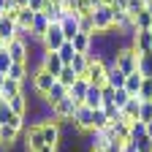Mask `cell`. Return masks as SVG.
Returning <instances> with one entry per match:
<instances>
[{"mask_svg": "<svg viewBox=\"0 0 152 152\" xmlns=\"http://www.w3.org/2000/svg\"><path fill=\"white\" fill-rule=\"evenodd\" d=\"M84 79H87L92 87H103V84H109V63L103 60V57L90 54V68H87V73H84Z\"/></svg>", "mask_w": 152, "mask_h": 152, "instance_id": "cell-1", "label": "cell"}, {"mask_svg": "<svg viewBox=\"0 0 152 152\" xmlns=\"http://www.w3.org/2000/svg\"><path fill=\"white\" fill-rule=\"evenodd\" d=\"M139 57H141V54L136 52V46L128 41V44H122V46L117 49L114 65H117V68H122L125 73H133V71H139Z\"/></svg>", "mask_w": 152, "mask_h": 152, "instance_id": "cell-2", "label": "cell"}, {"mask_svg": "<svg viewBox=\"0 0 152 152\" xmlns=\"http://www.w3.org/2000/svg\"><path fill=\"white\" fill-rule=\"evenodd\" d=\"M38 125H41L44 139H46V144H49V147H57V149L63 147V122H60V120L46 117V120H41Z\"/></svg>", "mask_w": 152, "mask_h": 152, "instance_id": "cell-3", "label": "cell"}, {"mask_svg": "<svg viewBox=\"0 0 152 152\" xmlns=\"http://www.w3.org/2000/svg\"><path fill=\"white\" fill-rule=\"evenodd\" d=\"M54 82H57V76H54V73H49L46 68H35V71H33V82H30V87H33V92L38 95V98L44 101V95L52 90Z\"/></svg>", "mask_w": 152, "mask_h": 152, "instance_id": "cell-4", "label": "cell"}, {"mask_svg": "<svg viewBox=\"0 0 152 152\" xmlns=\"http://www.w3.org/2000/svg\"><path fill=\"white\" fill-rule=\"evenodd\" d=\"M92 22H95V33H109L114 27V8L111 6H98L92 11Z\"/></svg>", "mask_w": 152, "mask_h": 152, "instance_id": "cell-5", "label": "cell"}, {"mask_svg": "<svg viewBox=\"0 0 152 152\" xmlns=\"http://www.w3.org/2000/svg\"><path fill=\"white\" fill-rule=\"evenodd\" d=\"M79 106H82V103H76L71 95H68V98H63L60 103L52 106V117L60 120L63 125H65V122H73V114H76V109H79Z\"/></svg>", "mask_w": 152, "mask_h": 152, "instance_id": "cell-6", "label": "cell"}, {"mask_svg": "<svg viewBox=\"0 0 152 152\" xmlns=\"http://www.w3.org/2000/svg\"><path fill=\"white\" fill-rule=\"evenodd\" d=\"M73 125H76L79 133H92L95 130V111L82 103L79 109H76V114H73Z\"/></svg>", "mask_w": 152, "mask_h": 152, "instance_id": "cell-7", "label": "cell"}, {"mask_svg": "<svg viewBox=\"0 0 152 152\" xmlns=\"http://www.w3.org/2000/svg\"><path fill=\"white\" fill-rule=\"evenodd\" d=\"M44 41V46H46V52H57L63 44H65V35H63V27L60 25H52L49 30H46V35L41 38Z\"/></svg>", "mask_w": 152, "mask_h": 152, "instance_id": "cell-8", "label": "cell"}, {"mask_svg": "<svg viewBox=\"0 0 152 152\" xmlns=\"http://www.w3.org/2000/svg\"><path fill=\"white\" fill-rule=\"evenodd\" d=\"M60 27H63V35H65V41H73V38L79 35V14H76V11H68V14L63 16Z\"/></svg>", "mask_w": 152, "mask_h": 152, "instance_id": "cell-9", "label": "cell"}, {"mask_svg": "<svg viewBox=\"0 0 152 152\" xmlns=\"http://www.w3.org/2000/svg\"><path fill=\"white\" fill-rule=\"evenodd\" d=\"M6 49L14 57V63H27V41H25V38H14V41H8Z\"/></svg>", "mask_w": 152, "mask_h": 152, "instance_id": "cell-10", "label": "cell"}, {"mask_svg": "<svg viewBox=\"0 0 152 152\" xmlns=\"http://www.w3.org/2000/svg\"><path fill=\"white\" fill-rule=\"evenodd\" d=\"M130 44L136 46L139 54H152V33L149 30H139L136 35L130 38Z\"/></svg>", "mask_w": 152, "mask_h": 152, "instance_id": "cell-11", "label": "cell"}, {"mask_svg": "<svg viewBox=\"0 0 152 152\" xmlns=\"http://www.w3.org/2000/svg\"><path fill=\"white\" fill-rule=\"evenodd\" d=\"M52 27V22H49V16L44 14V11H38L35 14V19H33V30H30V38H38V41H41V38L46 35V30Z\"/></svg>", "mask_w": 152, "mask_h": 152, "instance_id": "cell-12", "label": "cell"}, {"mask_svg": "<svg viewBox=\"0 0 152 152\" xmlns=\"http://www.w3.org/2000/svg\"><path fill=\"white\" fill-rule=\"evenodd\" d=\"M0 38L8 44V41H14V38H19L16 35V22L8 16V14H0Z\"/></svg>", "mask_w": 152, "mask_h": 152, "instance_id": "cell-13", "label": "cell"}, {"mask_svg": "<svg viewBox=\"0 0 152 152\" xmlns=\"http://www.w3.org/2000/svg\"><path fill=\"white\" fill-rule=\"evenodd\" d=\"M63 98H68V87H65L63 82H54L52 90L44 95V103H46V106H54V103H60Z\"/></svg>", "mask_w": 152, "mask_h": 152, "instance_id": "cell-14", "label": "cell"}, {"mask_svg": "<svg viewBox=\"0 0 152 152\" xmlns=\"http://www.w3.org/2000/svg\"><path fill=\"white\" fill-rule=\"evenodd\" d=\"M41 68H46L49 73H60L63 68H65V63H63V57H60V52H46L44 54V63H41Z\"/></svg>", "mask_w": 152, "mask_h": 152, "instance_id": "cell-15", "label": "cell"}, {"mask_svg": "<svg viewBox=\"0 0 152 152\" xmlns=\"http://www.w3.org/2000/svg\"><path fill=\"white\" fill-rule=\"evenodd\" d=\"M8 106H11L14 114H19V117H27V111H30V98H27V92L14 95V98L8 101Z\"/></svg>", "mask_w": 152, "mask_h": 152, "instance_id": "cell-16", "label": "cell"}, {"mask_svg": "<svg viewBox=\"0 0 152 152\" xmlns=\"http://www.w3.org/2000/svg\"><path fill=\"white\" fill-rule=\"evenodd\" d=\"M87 90H90V82L84 79V76H79V79L73 82V87L68 90V95L76 101V103H84V98H87Z\"/></svg>", "mask_w": 152, "mask_h": 152, "instance_id": "cell-17", "label": "cell"}, {"mask_svg": "<svg viewBox=\"0 0 152 152\" xmlns=\"http://www.w3.org/2000/svg\"><path fill=\"white\" fill-rule=\"evenodd\" d=\"M103 103H106V101H103V90L90 84L87 98H84V106H87V109H103Z\"/></svg>", "mask_w": 152, "mask_h": 152, "instance_id": "cell-18", "label": "cell"}, {"mask_svg": "<svg viewBox=\"0 0 152 152\" xmlns=\"http://www.w3.org/2000/svg\"><path fill=\"white\" fill-rule=\"evenodd\" d=\"M139 109H141V98H130L120 114H122L125 122H136V120H139Z\"/></svg>", "mask_w": 152, "mask_h": 152, "instance_id": "cell-19", "label": "cell"}, {"mask_svg": "<svg viewBox=\"0 0 152 152\" xmlns=\"http://www.w3.org/2000/svg\"><path fill=\"white\" fill-rule=\"evenodd\" d=\"M144 79H147V76H144L141 71H133V73H128V82H125V90H128V92L133 95V98H136V95H139V90H141Z\"/></svg>", "mask_w": 152, "mask_h": 152, "instance_id": "cell-20", "label": "cell"}, {"mask_svg": "<svg viewBox=\"0 0 152 152\" xmlns=\"http://www.w3.org/2000/svg\"><path fill=\"white\" fill-rule=\"evenodd\" d=\"M125 82H128V73H125L122 68H117V65H109V84H111L114 90H122Z\"/></svg>", "mask_w": 152, "mask_h": 152, "instance_id": "cell-21", "label": "cell"}, {"mask_svg": "<svg viewBox=\"0 0 152 152\" xmlns=\"http://www.w3.org/2000/svg\"><path fill=\"white\" fill-rule=\"evenodd\" d=\"M22 139V130H16V128H11V125H3V130H0V141H3L8 149H14V144Z\"/></svg>", "mask_w": 152, "mask_h": 152, "instance_id": "cell-22", "label": "cell"}, {"mask_svg": "<svg viewBox=\"0 0 152 152\" xmlns=\"http://www.w3.org/2000/svg\"><path fill=\"white\" fill-rule=\"evenodd\" d=\"M73 49L79 52V54H90L92 52V35L90 33H79L73 38Z\"/></svg>", "mask_w": 152, "mask_h": 152, "instance_id": "cell-23", "label": "cell"}, {"mask_svg": "<svg viewBox=\"0 0 152 152\" xmlns=\"http://www.w3.org/2000/svg\"><path fill=\"white\" fill-rule=\"evenodd\" d=\"M19 92H25V84H19V82H14V79H8V76H6V84H3V90H0L3 101H11L14 95H19Z\"/></svg>", "mask_w": 152, "mask_h": 152, "instance_id": "cell-24", "label": "cell"}, {"mask_svg": "<svg viewBox=\"0 0 152 152\" xmlns=\"http://www.w3.org/2000/svg\"><path fill=\"white\" fill-rule=\"evenodd\" d=\"M71 68L79 73V76H84V73H87V68H90V54H79V52H76V57H73Z\"/></svg>", "mask_w": 152, "mask_h": 152, "instance_id": "cell-25", "label": "cell"}, {"mask_svg": "<svg viewBox=\"0 0 152 152\" xmlns=\"http://www.w3.org/2000/svg\"><path fill=\"white\" fill-rule=\"evenodd\" d=\"M76 79H79V73H76V71H73L71 65H65V68H63L60 73H57V82H63V84H65L68 90L73 87V82H76Z\"/></svg>", "mask_w": 152, "mask_h": 152, "instance_id": "cell-26", "label": "cell"}, {"mask_svg": "<svg viewBox=\"0 0 152 152\" xmlns=\"http://www.w3.org/2000/svg\"><path fill=\"white\" fill-rule=\"evenodd\" d=\"M57 52H60V57H63V63L65 65H71L73 63V57H76V49H73V41H65L60 49H57Z\"/></svg>", "mask_w": 152, "mask_h": 152, "instance_id": "cell-27", "label": "cell"}, {"mask_svg": "<svg viewBox=\"0 0 152 152\" xmlns=\"http://www.w3.org/2000/svg\"><path fill=\"white\" fill-rule=\"evenodd\" d=\"M71 11H76L79 16H90V14L95 11V6H92V0H76Z\"/></svg>", "mask_w": 152, "mask_h": 152, "instance_id": "cell-28", "label": "cell"}, {"mask_svg": "<svg viewBox=\"0 0 152 152\" xmlns=\"http://www.w3.org/2000/svg\"><path fill=\"white\" fill-rule=\"evenodd\" d=\"M133 19H136V27H139V30H149V25H152V14H149L147 8H141Z\"/></svg>", "mask_w": 152, "mask_h": 152, "instance_id": "cell-29", "label": "cell"}, {"mask_svg": "<svg viewBox=\"0 0 152 152\" xmlns=\"http://www.w3.org/2000/svg\"><path fill=\"white\" fill-rule=\"evenodd\" d=\"M11 65H14V57L8 54V49H0V73H6V76H8Z\"/></svg>", "mask_w": 152, "mask_h": 152, "instance_id": "cell-30", "label": "cell"}, {"mask_svg": "<svg viewBox=\"0 0 152 152\" xmlns=\"http://www.w3.org/2000/svg\"><path fill=\"white\" fill-rule=\"evenodd\" d=\"M130 98H133V95H130V92L122 87V90H117V92H114V106H117V109L122 111V109H125V103H128Z\"/></svg>", "mask_w": 152, "mask_h": 152, "instance_id": "cell-31", "label": "cell"}, {"mask_svg": "<svg viewBox=\"0 0 152 152\" xmlns=\"http://www.w3.org/2000/svg\"><path fill=\"white\" fill-rule=\"evenodd\" d=\"M79 33H90V35H95V22H92V14H90V16H79Z\"/></svg>", "mask_w": 152, "mask_h": 152, "instance_id": "cell-32", "label": "cell"}, {"mask_svg": "<svg viewBox=\"0 0 152 152\" xmlns=\"http://www.w3.org/2000/svg\"><path fill=\"white\" fill-rule=\"evenodd\" d=\"M139 122H152V103L149 101H141V109H139Z\"/></svg>", "mask_w": 152, "mask_h": 152, "instance_id": "cell-33", "label": "cell"}, {"mask_svg": "<svg viewBox=\"0 0 152 152\" xmlns=\"http://www.w3.org/2000/svg\"><path fill=\"white\" fill-rule=\"evenodd\" d=\"M136 98H141V101H152V76H147V79H144V84H141V90H139Z\"/></svg>", "mask_w": 152, "mask_h": 152, "instance_id": "cell-34", "label": "cell"}, {"mask_svg": "<svg viewBox=\"0 0 152 152\" xmlns=\"http://www.w3.org/2000/svg\"><path fill=\"white\" fill-rule=\"evenodd\" d=\"M139 71L144 76H152V54H141L139 57Z\"/></svg>", "mask_w": 152, "mask_h": 152, "instance_id": "cell-35", "label": "cell"}, {"mask_svg": "<svg viewBox=\"0 0 152 152\" xmlns=\"http://www.w3.org/2000/svg\"><path fill=\"white\" fill-rule=\"evenodd\" d=\"M11 117H14V111H11L8 101H3V103H0V122H3V125H8V122H11Z\"/></svg>", "mask_w": 152, "mask_h": 152, "instance_id": "cell-36", "label": "cell"}, {"mask_svg": "<svg viewBox=\"0 0 152 152\" xmlns=\"http://www.w3.org/2000/svg\"><path fill=\"white\" fill-rule=\"evenodd\" d=\"M27 8L38 14V11H44V8H46V0H30V3H27Z\"/></svg>", "mask_w": 152, "mask_h": 152, "instance_id": "cell-37", "label": "cell"}, {"mask_svg": "<svg viewBox=\"0 0 152 152\" xmlns=\"http://www.w3.org/2000/svg\"><path fill=\"white\" fill-rule=\"evenodd\" d=\"M111 8H114V11H128V8H130V0H114Z\"/></svg>", "mask_w": 152, "mask_h": 152, "instance_id": "cell-38", "label": "cell"}, {"mask_svg": "<svg viewBox=\"0 0 152 152\" xmlns=\"http://www.w3.org/2000/svg\"><path fill=\"white\" fill-rule=\"evenodd\" d=\"M144 133H147V139L152 141V122H147V125H144Z\"/></svg>", "mask_w": 152, "mask_h": 152, "instance_id": "cell-39", "label": "cell"}, {"mask_svg": "<svg viewBox=\"0 0 152 152\" xmlns=\"http://www.w3.org/2000/svg\"><path fill=\"white\" fill-rule=\"evenodd\" d=\"M38 152H60V149H57V147H49V144H46V147H41Z\"/></svg>", "mask_w": 152, "mask_h": 152, "instance_id": "cell-40", "label": "cell"}, {"mask_svg": "<svg viewBox=\"0 0 152 152\" xmlns=\"http://www.w3.org/2000/svg\"><path fill=\"white\" fill-rule=\"evenodd\" d=\"M122 152H139V147H136V144H128V147H125Z\"/></svg>", "mask_w": 152, "mask_h": 152, "instance_id": "cell-41", "label": "cell"}, {"mask_svg": "<svg viewBox=\"0 0 152 152\" xmlns=\"http://www.w3.org/2000/svg\"><path fill=\"white\" fill-rule=\"evenodd\" d=\"M16 3H19V8H27V3H30V0H16Z\"/></svg>", "mask_w": 152, "mask_h": 152, "instance_id": "cell-42", "label": "cell"}, {"mask_svg": "<svg viewBox=\"0 0 152 152\" xmlns=\"http://www.w3.org/2000/svg\"><path fill=\"white\" fill-rule=\"evenodd\" d=\"M3 84H6V73H0V90H3Z\"/></svg>", "mask_w": 152, "mask_h": 152, "instance_id": "cell-43", "label": "cell"}, {"mask_svg": "<svg viewBox=\"0 0 152 152\" xmlns=\"http://www.w3.org/2000/svg\"><path fill=\"white\" fill-rule=\"evenodd\" d=\"M0 14H6V0H0Z\"/></svg>", "mask_w": 152, "mask_h": 152, "instance_id": "cell-44", "label": "cell"}, {"mask_svg": "<svg viewBox=\"0 0 152 152\" xmlns=\"http://www.w3.org/2000/svg\"><path fill=\"white\" fill-rule=\"evenodd\" d=\"M0 49H6V41H3V38H0Z\"/></svg>", "mask_w": 152, "mask_h": 152, "instance_id": "cell-45", "label": "cell"}, {"mask_svg": "<svg viewBox=\"0 0 152 152\" xmlns=\"http://www.w3.org/2000/svg\"><path fill=\"white\" fill-rule=\"evenodd\" d=\"M103 3H106V6H111V3H114V0H103Z\"/></svg>", "mask_w": 152, "mask_h": 152, "instance_id": "cell-46", "label": "cell"}, {"mask_svg": "<svg viewBox=\"0 0 152 152\" xmlns=\"http://www.w3.org/2000/svg\"><path fill=\"white\" fill-rule=\"evenodd\" d=\"M60 152H65V147H60Z\"/></svg>", "mask_w": 152, "mask_h": 152, "instance_id": "cell-47", "label": "cell"}, {"mask_svg": "<svg viewBox=\"0 0 152 152\" xmlns=\"http://www.w3.org/2000/svg\"><path fill=\"white\" fill-rule=\"evenodd\" d=\"M0 103H3V95H0Z\"/></svg>", "mask_w": 152, "mask_h": 152, "instance_id": "cell-48", "label": "cell"}, {"mask_svg": "<svg viewBox=\"0 0 152 152\" xmlns=\"http://www.w3.org/2000/svg\"><path fill=\"white\" fill-rule=\"evenodd\" d=\"M0 130H3V122H0Z\"/></svg>", "mask_w": 152, "mask_h": 152, "instance_id": "cell-49", "label": "cell"}, {"mask_svg": "<svg viewBox=\"0 0 152 152\" xmlns=\"http://www.w3.org/2000/svg\"><path fill=\"white\" fill-rule=\"evenodd\" d=\"M149 33H152V25H149Z\"/></svg>", "mask_w": 152, "mask_h": 152, "instance_id": "cell-50", "label": "cell"}, {"mask_svg": "<svg viewBox=\"0 0 152 152\" xmlns=\"http://www.w3.org/2000/svg\"><path fill=\"white\" fill-rule=\"evenodd\" d=\"M149 103H152V101H149Z\"/></svg>", "mask_w": 152, "mask_h": 152, "instance_id": "cell-51", "label": "cell"}]
</instances>
